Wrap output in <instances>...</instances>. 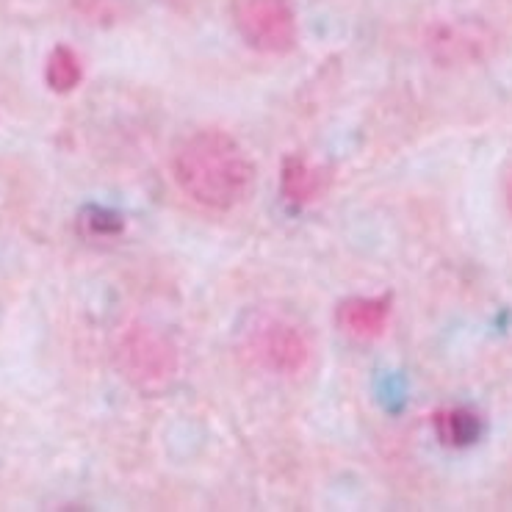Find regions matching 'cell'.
Here are the masks:
<instances>
[{"mask_svg": "<svg viewBox=\"0 0 512 512\" xmlns=\"http://www.w3.org/2000/svg\"><path fill=\"white\" fill-rule=\"evenodd\" d=\"M283 197L291 205H305L316 200V194L322 191V172L316 167H310L305 158L299 155H288L283 161Z\"/></svg>", "mask_w": 512, "mask_h": 512, "instance_id": "ba28073f", "label": "cell"}, {"mask_svg": "<svg viewBox=\"0 0 512 512\" xmlns=\"http://www.w3.org/2000/svg\"><path fill=\"white\" fill-rule=\"evenodd\" d=\"M84 81V64L81 56L70 45H56L50 50L48 64H45V84L56 95H70Z\"/></svg>", "mask_w": 512, "mask_h": 512, "instance_id": "9c48e42d", "label": "cell"}, {"mask_svg": "<svg viewBox=\"0 0 512 512\" xmlns=\"http://www.w3.org/2000/svg\"><path fill=\"white\" fill-rule=\"evenodd\" d=\"M432 427H435V435H438V441L443 446L465 449V446L479 441L482 418L474 410H468V407H446V410H438L432 416Z\"/></svg>", "mask_w": 512, "mask_h": 512, "instance_id": "52a82bcc", "label": "cell"}, {"mask_svg": "<svg viewBox=\"0 0 512 512\" xmlns=\"http://www.w3.org/2000/svg\"><path fill=\"white\" fill-rule=\"evenodd\" d=\"M117 369L136 391L158 393L178 377L180 355L172 338L150 324H133L114 349Z\"/></svg>", "mask_w": 512, "mask_h": 512, "instance_id": "3957f363", "label": "cell"}, {"mask_svg": "<svg viewBox=\"0 0 512 512\" xmlns=\"http://www.w3.org/2000/svg\"><path fill=\"white\" fill-rule=\"evenodd\" d=\"M241 355L266 374L297 377L310 366L313 346L305 330L283 313L255 310L241 327Z\"/></svg>", "mask_w": 512, "mask_h": 512, "instance_id": "7a4b0ae2", "label": "cell"}, {"mask_svg": "<svg viewBox=\"0 0 512 512\" xmlns=\"http://www.w3.org/2000/svg\"><path fill=\"white\" fill-rule=\"evenodd\" d=\"M172 3H183V0H172Z\"/></svg>", "mask_w": 512, "mask_h": 512, "instance_id": "7c38bea8", "label": "cell"}, {"mask_svg": "<svg viewBox=\"0 0 512 512\" xmlns=\"http://www.w3.org/2000/svg\"><path fill=\"white\" fill-rule=\"evenodd\" d=\"M172 175L191 203L208 211H233L250 194L255 164L230 133H191L172 158Z\"/></svg>", "mask_w": 512, "mask_h": 512, "instance_id": "6da1fadb", "label": "cell"}, {"mask_svg": "<svg viewBox=\"0 0 512 512\" xmlns=\"http://www.w3.org/2000/svg\"><path fill=\"white\" fill-rule=\"evenodd\" d=\"M507 205H510V211H512V175L510 180H507Z\"/></svg>", "mask_w": 512, "mask_h": 512, "instance_id": "8fae6325", "label": "cell"}, {"mask_svg": "<svg viewBox=\"0 0 512 512\" xmlns=\"http://www.w3.org/2000/svg\"><path fill=\"white\" fill-rule=\"evenodd\" d=\"M391 319V297H355L338 305V324L360 341L380 338Z\"/></svg>", "mask_w": 512, "mask_h": 512, "instance_id": "8992f818", "label": "cell"}, {"mask_svg": "<svg viewBox=\"0 0 512 512\" xmlns=\"http://www.w3.org/2000/svg\"><path fill=\"white\" fill-rule=\"evenodd\" d=\"M493 36L477 20H452L438 23L427 31V48L443 64H460L485 56Z\"/></svg>", "mask_w": 512, "mask_h": 512, "instance_id": "5b68a950", "label": "cell"}, {"mask_svg": "<svg viewBox=\"0 0 512 512\" xmlns=\"http://www.w3.org/2000/svg\"><path fill=\"white\" fill-rule=\"evenodd\" d=\"M122 227H125L122 216L106 211V208H86L81 214V230L89 239H111V236L122 233Z\"/></svg>", "mask_w": 512, "mask_h": 512, "instance_id": "30bf717a", "label": "cell"}, {"mask_svg": "<svg viewBox=\"0 0 512 512\" xmlns=\"http://www.w3.org/2000/svg\"><path fill=\"white\" fill-rule=\"evenodd\" d=\"M230 17L247 48L266 56H286L297 48L294 0H230Z\"/></svg>", "mask_w": 512, "mask_h": 512, "instance_id": "277c9868", "label": "cell"}]
</instances>
